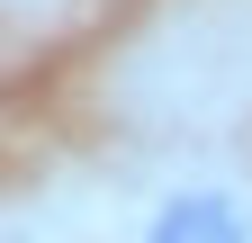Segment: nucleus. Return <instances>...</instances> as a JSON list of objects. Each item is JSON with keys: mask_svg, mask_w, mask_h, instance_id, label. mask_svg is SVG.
<instances>
[{"mask_svg": "<svg viewBox=\"0 0 252 243\" xmlns=\"http://www.w3.org/2000/svg\"><path fill=\"white\" fill-rule=\"evenodd\" d=\"M144 243H252V207L234 189H171L162 207L144 216Z\"/></svg>", "mask_w": 252, "mask_h": 243, "instance_id": "f257e3e1", "label": "nucleus"}]
</instances>
